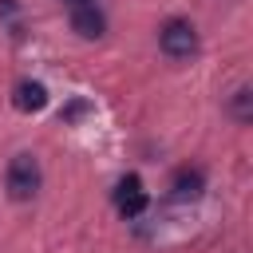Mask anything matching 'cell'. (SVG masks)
<instances>
[{"label": "cell", "instance_id": "obj_3", "mask_svg": "<svg viewBox=\"0 0 253 253\" xmlns=\"http://www.w3.org/2000/svg\"><path fill=\"white\" fill-rule=\"evenodd\" d=\"M115 206L123 217H138L146 210V190H142V178L138 174H126L119 186H115Z\"/></svg>", "mask_w": 253, "mask_h": 253}, {"label": "cell", "instance_id": "obj_8", "mask_svg": "<svg viewBox=\"0 0 253 253\" xmlns=\"http://www.w3.org/2000/svg\"><path fill=\"white\" fill-rule=\"evenodd\" d=\"M16 12V0H0V16H12Z\"/></svg>", "mask_w": 253, "mask_h": 253}, {"label": "cell", "instance_id": "obj_2", "mask_svg": "<svg viewBox=\"0 0 253 253\" xmlns=\"http://www.w3.org/2000/svg\"><path fill=\"white\" fill-rule=\"evenodd\" d=\"M158 43H162V51H166L170 59H190V55L198 51V32H194L190 20H170V24L158 32Z\"/></svg>", "mask_w": 253, "mask_h": 253}, {"label": "cell", "instance_id": "obj_1", "mask_svg": "<svg viewBox=\"0 0 253 253\" xmlns=\"http://www.w3.org/2000/svg\"><path fill=\"white\" fill-rule=\"evenodd\" d=\"M40 190V162L32 154H16L8 162V198L12 202H32Z\"/></svg>", "mask_w": 253, "mask_h": 253}, {"label": "cell", "instance_id": "obj_5", "mask_svg": "<svg viewBox=\"0 0 253 253\" xmlns=\"http://www.w3.org/2000/svg\"><path fill=\"white\" fill-rule=\"evenodd\" d=\"M12 103H16V111H24V115H36V111H43V107H47V91H43V83H36V79H24V83L12 91Z\"/></svg>", "mask_w": 253, "mask_h": 253}, {"label": "cell", "instance_id": "obj_6", "mask_svg": "<svg viewBox=\"0 0 253 253\" xmlns=\"http://www.w3.org/2000/svg\"><path fill=\"white\" fill-rule=\"evenodd\" d=\"M202 186H206L202 170H190V166H182V170L174 174V182H170V190H174L178 202H194V198H202Z\"/></svg>", "mask_w": 253, "mask_h": 253}, {"label": "cell", "instance_id": "obj_7", "mask_svg": "<svg viewBox=\"0 0 253 253\" xmlns=\"http://www.w3.org/2000/svg\"><path fill=\"white\" fill-rule=\"evenodd\" d=\"M249 99H253V95H249V87H241V91L233 95V115H237L241 123H249V115H253V111H249Z\"/></svg>", "mask_w": 253, "mask_h": 253}, {"label": "cell", "instance_id": "obj_9", "mask_svg": "<svg viewBox=\"0 0 253 253\" xmlns=\"http://www.w3.org/2000/svg\"><path fill=\"white\" fill-rule=\"evenodd\" d=\"M67 8H83V4H95V0H63Z\"/></svg>", "mask_w": 253, "mask_h": 253}, {"label": "cell", "instance_id": "obj_4", "mask_svg": "<svg viewBox=\"0 0 253 253\" xmlns=\"http://www.w3.org/2000/svg\"><path fill=\"white\" fill-rule=\"evenodd\" d=\"M71 28H75L83 40H99L103 28H107V20H103V12H99L95 4H83V8H71Z\"/></svg>", "mask_w": 253, "mask_h": 253}]
</instances>
